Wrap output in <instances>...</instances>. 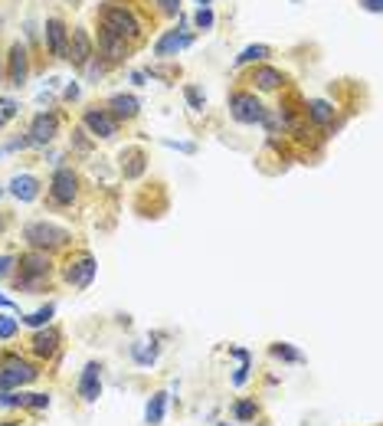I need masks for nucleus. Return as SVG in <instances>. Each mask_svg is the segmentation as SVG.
Returning <instances> with one entry per match:
<instances>
[{
    "label": "nucleus",
    "mask_w": 383,
    "mask_h": 426,
    "mask_svg": "<svg viewBox=\"0 0 383 426\" xmlns=\"http://www.w3.org/2000/svg\"><path fill=\"white\" fill-rule=\"evenodd\" d=\"M52 273H56V263H52L50 253H43V249H26V253L17 256V266H13V285L17 292H43L50 285Z\"/></svg>",
    "instance_id": "nucleus-1"
},
{
    "label": "nucleus",
    "mask_w": 383,
    "mask_h": 426,
    "mask_svg": "<svg viewBox=\"0 0 383 426\" xmlns=\"http://www.w3.org/2000/svg\"><path fill=\"white\" fill-rule=\"evenodd\" d=\"M43 377V364L20 351H0V390H26Z\"/></svg>",
    "instance_id": "nucleus-2"
},
{
    "label": "nucleus",
    "mask_w": 383,
    "mask_h": 426,
    "mask_svg": "<svg viewBox=\"0 0 383 426\" xmlns=\"http://www.w3.org/2000/svg\"><path fill=\"white\" fill-rule=\"evenodd\" d=\"M23 239L30 249H43V253L56 256L60 249L72 246V233L60 223H50V220H33L23 226Z\"/></svg>",
    "instance_id": "nucleus-3"
},
{
    "label": "nucleus",
    "mask_w": 383,
    "mask_h": 426,
    "mask_svg": "<svg viewBox=\"0 0 383 426\" xmlns=\"http://www.w3.org/2000/svg\"><path fill=\"white\" fill-rule=\"evenodd\" d=\"M95 273H99V263H95V256L89 249L66 253V259L60 266V279L66 282L69 289H89L95 282Z\"/></svg>",
    "instance_id": "nucleus-4"
},
{
    "label": "nucleus",
    "mask_w": 383,
    "mask_h": 426,
    "mask_svg": "<svg viewBox=\"0 0 383 426\" xmlns=\"http://www.w3.org/2000/svg\"><path fill=\"white\" fill-rule=\"evenodd\" d=\"M99 20H102L105 30L118 33L121 40H128V43L141 40V20H138L135 13L125 7V4H118V0H109V4H102V7H99Z\"/></svg>",
    "instance_id": "nucleus-5"
},
{
    "label": "nucleus",
    "mask_w": 383,
    "mask_h": 426,
    "mask_svg": "<svg viewBox=\"0 0 383 426\" xmlns=\"http://www.w3.org/2000/svg\"><path fill=\"white\" fill-rule=\"evenodd\" d=\"M79 190H82V180H79L76 168H66V164H62V168L52 170L50 187H46L52 207H72L79 200Z\"/></svg>",
    "instance_id": "nucleus-6"
},
{
    "label": "nucleus",
    "mask_w": 383,
    "mask_h": 426,
    "mask_svg": "<svg viewBox=\"0 0 383 426\" xmlns=\"http://www.w3.org/2000/svg\"><path fill=\"white\" fill-rule=\"evenodd\" d=\"M60 351H62V332L52 322L43 324V328H33V334L26 338V354L33 361H40V364L52 361Z\"/></svg>",
    "instance_id": "nucleus-7"
},
{
    "label": "nucleus",
    "mask_w": 383,
    "mask_h": 426,
    "mask_svg": "<svg viewBox=\"0 0 383 426\" xmlns=\"http://www.w3.org/2000/svg\"><path fill=\"white\" fill-rule=\"evenodd\" d=\"M230 115L239 125H262L265 119V105L259 102V95L249 92V89H236L230 95Z\"/></svg>",
    "instance_id": "nucleus-8"
},
{
    "label": "nucleus",
    "mask_w": 383,
    "mask_h": 426,
    "mask_svg": "<svg viewBox=\"0 0 383 426\" xmlns=\"http://www.w3.org/2000/svg\"><path fill=\"white\" fill-rule=\"evenodd\" d=\"M82 128L95 141H111V138H118V121L111 119V111L105 105H89L82 109Z\"/></svg>",
    "instance_id": "nucleus-9"
},
{
    "label": "nucleus",
    "mask_w": 383,
    "mask_h": 426,
    "mask_svg": "<svg viewBox=\"0 0 383 426\" xmlns=\"http://www.w3.org/2000/svg\"><path fill=\"white\" fill-rule=\"evenodd\" d=\"M56 135H60V115L56 111H36L33 121H30V131H26V141L33 148H46L52 145Z\"/></svg>",
    "instance_id": "nucleus-10"
},
{
    "label": "nucleus",
    "mask_w": 383,
    "mask_h": 426,
    "mask_svg": "<svg viewBox=\"0 0 383 426\" xmlns=\"http://www.w3.org/2000/svg\"><path fill=\"white\" fill-rule=\"evenodd\" d=\"M76 393L85 407L99 403V397H102V364H99V361H85L82 374H79V383H76Z\"/></svg>",
    "instance_id": "nucleus-11"
},
{
    "label": "nucleus",
    "mask_w": 383,
    "mask_h": 426,
    "mask_svg": "<svg viewBox=\"0 0 383 426\" xmlns=\"http://www.w3.org/2000/svg\"><path fill=\"white\" fill-rule=\"evenodd\" d=\"M92 56H95V46H92V36H89V30H85V26L69 30V53H66V60L72 62V66L85 69Z\"/></svg>",
    "instance_id": "nucleus-12"
},
{
    "label": "nucleus",
    "mask_w": 383,
    "mask_h": 426,
    "mask_svg": "<svg viewBox=\"0 0 383 426\" xmlns=\"http://www.w3.org/2000/svg\"><path fill=\"white\" fill-rule=\"evenodd\" d=\"M26 76H30V50H26L23 43H13L7 56V82L13 89H23Z\"/></svg>",
    "instance_id": "nucleus-13"
},
{
    "label": "nucleus",
    "mask_w": 383,
    "mask_h": 426,
    "mask_svg": "<svg viewBox=\"0 0 383 426\" xmlns=\"http://www.w3.org/2000/svg\"><path fill=\"white\" fill-rule=\"evenodd\" d=\"M46 50L56 56V60H66V53H69V26L62 23L60 17H50L46 20Z\"/></svg>",
    "instance_id": "nucleus-14"
},
{
    "label": "nucleus",
    "mask_w": 383,
    "mask_h": 426,
    "mask_svg": "<svg viewBox=\"0 0 383 426\" xmlns=\"http://www.w3.org/2000/svg\"><path fill=\"white\" fill-rule=\"evenodd\" d=\"M99 53H102L109 62H121L128 60V53H131V43L121 40L118 33H111V30H99Z\"/></svg>",
    "instance_id": "nucleus-15"
},
{
    "label": "nucleus",
    "mask_w": 383,
    "mask_h": 426,
    "mask_svg": "<svg viewBox=\"0 0 383 426\" xmlns=\"http://www.w3.org/2000/svg\"><path fill=\"white\" fill-rule=\"evenodd\" d=\"M190 43H194V36H190L187 30H167L161 40L154 43V56H157V60H170V56H177L184 46H190Z\"/></svg>",
    "instance_id": "nucleus-16"
},
{
    "label": "nucleus",
    "mask_w": 383,
    "mask_h": 426,
    "mask_svg": "<svg viewBox=\"0 0 383 426\" xmlns=\"http://www.w3.org/2000/svg\"><path fill=\"white\" fill-rule=\"evenodd\" d=\"M105 109L111 111V119L118 121H135L138 115H141V102H138L135 95H125V92H118V95H111L109 102H105Z\"/></svg>",
    "instance_id": "nucleus-17"
},
{
    "label": "nucleus",
    "mask_w": 383,
    "mask_h": 426,
    "mask_svg": "<svg viewBox=\"0 0 383 426\" xmlns=\"http://www.w3.org/2000/svg\"><path fill=\"white\" fill-rule=\"evenodd\" d=\"M265 354L272 361H279V364H295V367L308 364V354L298 351L292 341H269V344H265Z\"/></svg>",
    "instance_id": "nucleus-18"
},
{
    "label": "nucleus",
    "mask_w": 383,
    "mask_h": 426,
    "mask_svg": "<svg viewBox=\"0 0 383 426\" xmlns=\"http://www.w3.org/2000/svg\"><path fill=\"white\" fill-rule=\"evenodd\" d=\"M249 82H252L255 92H279L282 85H285V72L275 69V66H255V72H252Z\"/></svg>",
    "instance_id": "nucleus-19"
},
{
    "label": "nucleus",
    "mask_w": 383,
    "mask_h": 426,
    "mask_svg": "<svg viewBox=\"0 0 383 426\" xmlns=\"http://www.w3.org/2000/svg\"><path fill=\"white\" fill-rule=\"evenodd\" d=\"M230 417H233V423H252V420H259V417H265L262 413V400L259 397H236L233 400V407H230Z\"/></svg>",
    "instance_id": "nucleus-20"
},
{
    "label": "nucleus",
    "mask_w": 383,
    "mask_h": 426,
    "mask_svg": "<svg viewBox=\"0 0 383 426\" xmlns=\"http://www.w3.org/2000/svg\"><path fill=\"white\" fill-rule=\"evenodd\" d=\"M40 190H43V184L33 174H13V180H10V194L17 197L20 204H33L36 197H40Z\"/></svg>",
    "instance_id": "nucleus-21"
},
{
    "label": "nucleus",
    "mask_w": 383,
    "mask_h": 426,
    "mask_svg": "<svg viewBox=\"0 0 383 426\" xmlns=\"http://www.w3.org/2000/svg\"><path fill=\"white\" fill-rule=\"evenodd\" d=\"M148 170V154L141 148H125L121 151V178L125 180H138Z\"/></svg>",
    "instance_id": "nucleus-22"
},
{
    "label": "nucleus",
    "mask_w": 383,
    "mask_h": 426,
    "mask_svg": "<svg viewBox=\"0 0 383 426\" xmlns=\"http://www.w3.org/2000/svg\"><path fill=\"white\" fill-rule=\"evenodd\" d=\"M305 119L318 128H328L334 121V105L328 99H311V102H305Z\"/></svg>",
    "instance_id": "nucleus-23"
},
{
    "label": "nucleus",
    "mask_w": 383,
    "mask_h": 426,
    "mask_svg": "<svg viewBox=\"0 0 383 426\" xmlns=\"http://www.w3.org/2000/svg\"><path fill=\"white\" fill-rule=\"evenodd\" d=\"M164 410H167V393L164 390L151 393V400H148V407H145V426H161Z\"/></svg>",
    "instance_id": "nucleus-24"
},
{
    "label": "nucleus",
    "mask_w": 383,
    "mask_h": 426,
    "mask_svg": "<svg viewBox=\"0 0 383 426\" xmlns=\"http://www.w3.org/2000/svg\"><path fill=\"white\" fill-rule=\"evenodd\" d=\"M269 56H272V46H265V43H255V46H246V50L239 53L233 66L243 69V66H249V62H265Z\"/></svg>",
    "instance_id": "nucleus-25"
},
{
    "label": "nucleus",
    "mask_w": 383,
    "mask_h": 426,
    "mask_svg": "<svg viewBox=\"0 0 383 426\" xmlns=\"http://www.w3.org/2000/svg\"><path fill=\"white\" fill-rule=\"evenodd\" d=\"M52 315H56V305H43L36 308V312H30V315H20V324H26V328H43V324H50Z\"/></svg>",
    "instance_id": "nucleus-26"
},
{
    "label": "nucleus",
    "mask_w": 383,
    "mask_h": 426,
    "mask_svg": "<svg viewBox=\"0 0 383 426\" xmlns=\"http://www.w3.org/2000/svg\"><path fill=\"white\" fill-rule=\"evenodd\" d=\"M52 403V393L50 390H26V407L30 413H46Z\"/></svg>",
    "instance_id": "nucleus-27"
},
{
    "label": "nucleus",
    "mask_w": 383,
    "mask_h": 426,
    "mask_svg": "<svg viewBox=\"0 0 383 426\" xmlns=\"http://www.w3.org/2000/svg\"><path fill=\"white\" fill-rule=\"evenodd\" d=\"M69 145H72V151L89 154V151H92V145H95V138L89 135L82 125H79V128H72V138H69Z\"/></svg>",
    "instance_id": "nucleus-28"
},
{
    "label": "nucleus",
    "mask_w": 383,
    "mask_h": 426,
    "mask_svg": "<svg viewBox=\"0 0 383 426\" xmlns=\"http://www.w3.org/2000/svg\"><path fill=\"white\" fill-rule=\"evenodd\" d=\"M0 407L4 410H23L26 407V390H0Z\"/></svg>",
    "instance_id": "nucleus-29"
},
{
    "label": "nucleus",
    "mask_w": 383,
    "mask_h": 426,
    "mask_svg": "<svg viewBox=\"0 0 383 426\" xmlns=\"http://www.w3.org/2000/svg\"><path fill=\"white\" fill-rule=\"evenodd\" d=\"M20 334V318L0 315V341H13Z\"/></svg>",
    "instance_id": "nucleus-30"
},
{
    "label": "nucleus",
    "mask_w": 383,
    "mask_h": 426,
    "mask_svg": "<svg viewBox=\"0 0 383 426\" xmlns=\"http://www.w3.org/2000/svg\"><path fill=\"white\" fill-rule=\"evenodd\" d=\"M184 95H187L190 109H194V111H204V105H206V95L200 92L196 85H184Z\"/></svg>",
    "instance_id": "nucleus-31"
},
{
    "label": "nucleus",
    "mask_w": 383,
    "mask_h": 426,
    "mask_svg": "<svg viewBox=\"0 0 383 426\" xmlns=\"http://www.w3.org/2000/svg\"><path fill=\"white\" fill-rule=\"evenodd\" d=\"M194 23H196V30H210V26L216 23V17H213L210 7H200L196 10V17H194Z\"/></svg>",
    "instance_id": "nucleus-32"
},
{
    "label": "nucleus",
    "mask_w": 383,
    "mask_h": 426,
    "mask_svg": "<svg viewBox=\"0 0 383 426\" xmlns=\"http://www.w3.org/2000/svg\"><path fill=\"white\" fill-rule=\"evenodd\" d=\"M249 371H252V358H243V364H239V371L233 374V383L236 387H243V383L249 381Z\"/></svg>",
    "instance_id": "nucleus-33"
},
{
    "label": "nucleus",
    "mask_w": 383,
    "mask_h": 426,
    "mask_svg": "<svg viewBox=\"0 0 383 426\" xmlns=\"http://www.w3.org/2000/svg\"><path fill=\"white\" fill-rule=\"evenodd\" d=\"M13 266H17V256L0 253V279H7V275H13Z\"/></svg>",
    "instance_id": "nucleus-34"
},
{
    "label": "nucleus",
    "mask_w": 383,
    "mask_h": 426,
    "mask_svg": "<svg viewBox=\"0 0 383 426\" xmlns=\"http://www.w3.org/2000/svg\"><path fill=\"white\" fill-rule=\"evenodd\" d=\"M157 10L164 17H177L180 13V0H157Z\"/></svg>",
    "instance_id": "nucleus-35"
},
{
    "label": "nucleus",
    "mask_w": 383,
    "mask_h": 426,
    "mask_svg": "<svg viewBox=\"0 0 383 426\" xmlns=\"http://www.w3.org/2000/svg\"><path fill=\"white\" fill-rule=\"evenodd\" d=\"M0 109H4V119H13V115H17V102H13V99H0Z\"/></svg>",
    "instance_id": "nucleus-36"
},
{
    "label": "nucleus",
    "mask_w": 383,
    "mask_h": 426,
    "mask_svg": "<svg viewBox=\"0 0 383 426\" xmlns=\"http://www.w3.org/2000/svg\"><path fill=\"white\" fill-rule=\"evenodd\" d=\"M62 99H69V102H72V99H79V85H76V82H69L66 89H62Z\"/></svg>",
    "instance_id": "nucleus-37"
},
{
    "label": "nucleus",
    "mask_w": 383,
    "mask_h": 426,
    "mask_svg": "<svg viewBox=\"0 0 383 426\" xmlns=\"http://www.w3.org/2000/svg\"><path fill=\"white\" fill-rule=\"evenodd\" d=\"M364 4V10H370V13H380V0H360Z\"/></svg>",
    "instance_id": "nucleus-38"
},
{
    "label": "nucleus",
    "mask_w": 383,
    "mask_h": 426,
    "mask_svg": "<svg viewBox=\"0 0 383 426\" xmlns=\"http://www.w3.org/2000/svg\"><path fill=\"white\" fill-rule=\"evenodd\" d=\"M0 426H23V420H17V417H4V420H0Z\"/></svg>",
    "instance_id": "nucleus-39"
},
{
    "label": "nucleus",
    "mask_w": 383,
    "mask_h": 426,
    "mask_svg": "<svg viewBox=\"0 0 383 426\" xmlns=\"http://www.w3.org/2000/svg\"><path fill=\"white\" fill-rule=\"evenodd\" d=\"M0 308H13V298H7V295H0Z\"/></svg>",
    "instance_id": "nucleus-40"
},
{
    "label": "nucleus",
    "mask_w": 383,
    "mask_h": 426,
    "mask_svg": "<svg viewBox=\"0 0 383 426\" xmlns=\"http://www.w3.org/2000/svg\"><path fill=\"white\" fill-rule=\"evenodd\" d=\"M249 426H272V423H269V417H259V420H252Z\"/></svg>",
    "instance_id": "nucleus-41"
},
{
    "label": "nucleus",
    "mask_w": 383,
    "mask_h": 426,
    "mask_svg": "<svg viewBox=\"0 0 383 426\" xmlns=\"http://www.w3.org/2000/svg\"><path fill=\"white\" fill-rule=\"evenodd\" d=\"M196 4H200V7H210V4H213V0H196Z\"/></svg>",
    "instance_id": "nucleus-42"
},
{
    "label": "nucleus",
    "mask_w": 383,
    "mask_h": 426,
    "mask_svg": "<svg viewBox=\"0 0 383 426\" xmlns=\"http://www.w3.org/2000/svg\"><path fill=\"white\" fill-rule=\"evenodd\" d=\"M4 125H7V119H4V111H0V128H4Z\"/></svg>",
    "instance_id": "nucleus-43"
},
{
    "label": "nucleus",
    "mask_w": 383,
    "mask_h": 426,
    "mask_svg": "<svg viewBox=\"0 0 383 426\" xmlns=\"http://www.w3.org/2000/svg\"><path fill=\"white\" fill-rule=\"evenodd\" d=\"M0 82H4V66H0Z\"/></svg>",
    "instance_id": "nucleus-44"
},
{
    "label": "nucleus",
    "mask_w": 383,
    "mask_h": 426,
    "mask_svg": "<svg viewBox=\"0 0 383 426\" xmlns=\"http://www.w3.org/2000/svg\"><path fill=\"white\" fill-rule=\"evenodd\" d=\"M216 426H236V423H216Z\"/></svg>",
    "instance_id": "nucleus-45"
},
{
    "label": "nucleus",
    "mask_w": 383,
    "mask_h": 426,
    "mask_svg": "<svg viewBox=\"0 0 383 426\" xmlns=\"http://www.w3.org/2000/svg\"><path fill=\"white\" fill-rule=\"evenodd\" d=\"M0 230H4V217H0Z\"/></svg>",
    "instance_id": "nucleus-46"
},
{
    "label": "nucleus",
    "mask_w": 383,
    "mask_h": 426,
    "mask_svg": "<svg viewBox=\"0 0 383 426\" xmlns=\"http://www.w3.org/2000/svg\"><path fill=\"white\" fill-rule=\"evenodd\" d=\"M0 197H4V187H0Z\"/></svg>",
    "instance_id": "nucleus-47"
}]
</instances>
